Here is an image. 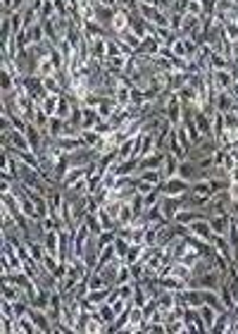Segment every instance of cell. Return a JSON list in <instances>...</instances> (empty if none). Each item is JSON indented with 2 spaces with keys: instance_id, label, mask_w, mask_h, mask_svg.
Returning <instances> with one entry per match:
<instances>
[{
  "instance_id": "94428289",
  "label": "cell",
  "mask_w": 238,
  "mask_h": 334,
  "mask_svg": "<svg viewBox=\"0 0 238 334\" xmlns=\"http://www.w3.org/2000/svg\"><path fill=\"white\" fill-rule=\"evenodd\" d=\"M153 189H157V186H153V184H148V181H143V179H138L136 177V191L138 194H150V191H153Z\"/></svg>"
},
{
  "instance_id": "836d02e7",
  "label": "cell",
  "mask_w": 238,
  "mask_h": 334,
  "mask_svg": "<svg viewBox=\"0 0 238 334\" xmlns=\"http://www.w3.org/2000/svg\"><path fill=\"white\" fill-rule=\"evenodd\" d=\"M138 179L148 181V184H153V186H160L164 181V174L160 172V170H141V172H136Z\"/></svg>"
},
{
  "instance_id": "681fc988",
  "label": "cell",
  "mask_w": 238,
  "mask_h": 334,
  "mask_svg": "<svg viewBox=\"0 0 238 334\" xmlns=\"http://www.w3.org/2000/svg\"><path fill=\"white\" fill-rule=\"evenodd\" d=\"M126 282H134V275H131V265L129 263H122V267H119V275H117L115 286L126 284Z\"/></svg>"
},
{
  "instance_id": "bcb514c9",
  "label": "cell",
  "mask_w": 238,
  "mask_h": 334,
  "mask_svg": "<svg viewBox=\"0 0 238 334\" xmlns=\"http://www.w3.org/2000/svg\"><path fill=\"white\" fill-rule=\"evenodd\" d=\"M41 267H43V263H38V260H34V258L29 256L27 260H24V272H27L29 277L31 279H36L38 277V272H41Z\"/></svg>"
},
{
  "instance_id": "ffe728a7",
  "label": "cell",
  "mask_w": 238,
  "mask_h": 334,
  "mask_svg": "<svg viewBox=\"0 0 238 334\" xmlns=\"http://www.w3.org/2000/svg\"><path fill=\"white\" fill-rule=\"evenodd\" d=\"M160 46L162 43L157 41V38H153V36H148V38H143L141 46H138V50L134 53V55H143V57H155L157 53H160Z\"/></svg>"
},
{
  "instance_id": "ba28073f",
  "label": "cell",
  "mask_w": 238,
  "mask_h": 334,
  "mask_svg": "<svg viewBox=\"0 0 238 334\" xmlns=\"http://www.w3.org/2000/svg\"><path fill=\"white\" fill-rule=\"evenodd\" d=\"M24 86H27L29 96L34 98L36 103H43V98L48 96L46 86H43V79L36 77V74H29V77H24Z\"/></svg>"
},
{
  "instance_id": "30bf717a",
  "label": "cell",
  "mask_w": 238,
  "mask_h": 334,
  "mask_svg": "<svg viewBox=\"0 0 238 334\" xmlns=\"http://www.w3.org/2000/svg\"><path fill=\"white\" fill-rule=\"evenodd\" d=\"M129 57L131 55H112V57H105L102 60V65H105V70H110L112 74H117V77H122V74H126V65H129Z\"/></svg>"
},
{
  "instance_id": "9c48e42d",
  "label": "cell",
  "mask_w": 238,
  "mask_h": 334,
  "mask_svg": "<svg viewBox=\"0 0 238 334\" xmlns=\"http://www.w3.org/2000/svg\"><path fill=\"white\" fill-rule=\"evenodd\" d=\"M131 24V12H126L124 7H117L115 10V17H112V24H110V34L112 36H119L122 31H126Z\"/></svg>"
},
{
  "instance_id": "52a82bcc",
  "label": "cell",
  "mask_w": 238,
  "mask_h": 334,
  "mask_svg": "<svg viewBox=\"0 0 238 334\" xmlns=\"http://www.w3.org/2000/svg\"><path fill=\"white\" fill-rule=\"evenodd\" d=\"M160 208H162L164 217L174 222V217L179 215V210L184 208V196L179 198V196H162V201H160Z\"/></svg>"
},
{
  "instance_id": "e0dca14e",
  "label": "cell",
  "mask_w": 238,
  "mask_h": 334,
  "mask_svg": "<svg viewBox=\"0 0 238 334\" xmlns=\"http://www.w3.org/2000/svg\"><path fill=\"white\" fill-rule=\"evenodd\" d=\"M5 146H12V148H17V151H31V143H29L27 134L19 132V129H12V132H10V136H7V141L3 143V148Z\"/></svg>"
},
{
  "instance_id": "7dc6e473",
  "label": "cell",
  "mask_w": 238,
  "mask_h": 334,
  "mask_svg": "<svg viewBox=\"0 0 238 334\" xmlns=\"http://www.w3.org/2000/svg\"><path fill=\"white\" fill-rule=\"evenodd\" d=\"M198 310H200V315H203V320L207 322V327L212 329V325H214V320H217V310H214V308L212 306H207V303H203V306L198 308Z\"/></svg>"
},
{
  "instance_id": "603a6c76",
  "label": "cell",
  "mask_w": 238,
  "mask_h": 334,
  "mask_svg": "<svg viewBox=\"0 0 238 334\" xmlns=\"http://www.w3.org/2000/svg\"><path fill=\"white\" fill-rule=\"evenodd\" d=\"M214 108L219 112H231L236 110V100H233V96L229 91H219L217 96H214Z\"/></svg>"
},
{
  "instance_id": "f907efd6",
  "label": "cell",
  "mask_w": 238,
  "mask_h": 334,
  "mask_svg": "<svg viewBox=\"0 0 238 334\" xmlns=\"http://www.w3.org/2000/svg\"><path fill=\"white\" fill-rule=\"evenodd\" d=\"M184 19H186L184 12H169V29H171V31H177V34H181V29H184Z\"/></svg>"
},
{
  "instance_id": "11a10c76",
  "label": "cell",
  "mask_w": 238,
  "mask_h": 334,
  "mask_svg": "<svg viewBox=\"0 0 238 334\" xmlns=\"http://www.w3.org/2000/svg\"><path fill=\"white\" fill-rule=\"evenodd\" d=\"M171 53H174V57H186V60H188V50H186V43H184V38H181V36L174 41Z\"/></svg>"
},
{
  "instance_id": "83f0119b",
  "label": "cell",
  "mask_w": 238,
  "mask_h": 334,
  "mask_svg": "<svg viewBox=\"0 0 238 334\" xmlns=\"http://www.w3.org/2000/svg\"><path fill=\"white\" fill-rule=\"evenodd\" d=\"M229 329H231V310H222V313L217 315V320H214V325H212L210 332L229 334Z\"/></svg>"
},
{
  "instance_id": "2e32d148",
  "label": "cell",
  "mask_w": 238,
  "mask_h": 334,
  "mask_svg": "<svg viewBox=\"0 0 238 334\" xmlns=\"http://www.w3.org/2000/svg\"><path fill=\"white\" fill-rule=\"evenodd\" d=\"M102 122L98 108H89V105H81V127L83 129H95V127Z\"/></svg>"
},
{
  "instance_id": "60d3db41",
  "label": "cell",
  "mask_w": 238,
  "mask_h": 334,
  "mask_svg": "<svg viewBox=\"0 0 238 334\" xmlns=\"http://www.w3.org/2000/svg\"><path fill=\"white\" fill-rule=\"evenodd\" d=\"M81 141L86 143V146H91V148H98V143L102 141V136L98 134V129H81Z\"/></svg>"
},
{
  "instance_id": "d4e9b609",
  "label": "cell",
  "mask_w": 238,
  "mask_h": 334,
  "mask_svg": "<svg viewBox=\"0 0 238 334\" xmlns=\"http://www.w3.org/2000/svg\"><path fill=\"white\" fill-rule=\"evenodd\" d=\"M91 57H93V60H100V62L107 57V36L91 38Z\"/></svg>"
},
{
  "instance_id": "7c38bea8",
  "label": "cell",
  "mask_w": 238,
  "mask_h": 334,
  "mask_svg": "<svg viewBox=\"0 0 238 334\" xmlns=\"http://www.w3.org/2000/svg\"><path fill=\"white\" fill-rule=\"evenodd\" d=\"M190 234L198 239H203V241H210L212 244V239H214V232H212L210 227V220H196V222H190Z\"/></svg>"
},
{
  "instance_id": "9f6ffc18",
  "label": "cell",
  "mask_w": 238,
  "mask_h": 334,
  "mask_svg": "<svg viewBox=\"0 0 238 334\" xmlns=\"http://www.w3.org/2000/svg\"><path fill=\"white\" fill-rule=\"evenodd\" d=\"M186 14L203 17V0H188V5H186Z\"/></svg>"
},
{
  "instance_id": "cb8c5ba5",
  "label": "cell",
  "mask_w": 238,
  "mask_h": 334,
  "mask_svg": "<svg viewBox=\"0 0 238 334\" xmlns=\"http://www.w3.org/2000/svg\"><path fill=\"white\" fill-rule=\"evenodd\" d=\"M212 246H214V251H217L219 256L229 258V260L233 263V246H231V241H229V237H219V234H214Z\"/></svg>"
},
{
  "instance_id": "7bdbcfd3",
  "label": "cell",
  "mask_w": 238,
  "mask_h": 334,
  "mask_svg": "<svg viewBox=\"0 0 238 334\" xmlns=\"http://www.w3.org/2000/svg\"><path fill=\"white\" fill-rule=\"evenodd\" d=\"M83 224L89 227V232L93 237H98L102 232V222H100V217H98V213H89V215L83 217Z\"/></svg>"
},
{
  "instance_id": "484cf974",
  "label": "cell",
  "mask_w": 238,
  "mask_h": 334,
  "mask_svg": "<svg viewBox=\"0 0 238 334\" xmlns=\"http://www.w3.org/2000/svg\"><path fill=\"white\" fill-rule=\"evenodd\" d=\"M203 291V301L207 303V306H212L217 313H222V310H226L224 308V301H222V296H219V289H200Z\"/></svg>"
},
{
  "instance_id": "1f68e13d",
  "label": "cell",
  "mask_w": 238,
  "mask_h": 334,
  "mask_svg": "<svg viewBox=\"0 0 238 334\" xmlns=\"http://www.w3.org/2000/svg\"><path fill=\"white\" fill-rule=\"evenodd\" d=\"M179 158L177 155H171V153H167L164 155V162H162V170H160V172L164 174V179H167V177H174V174H179Z\"/></svg>"
},
{
  "instance_id": "8fae6325",
  "label": "cell",
  "mask_w": 238,
  "mask_h": 334,
  "mask_svg": "<svg viewBox=\"0 0 238 334\" xmlns=\"http://www.w3.org/2000/svg\"><path fill=\"white\" fill-rule=\"evenodd\" d=\"M233 81H236V79L231 77L229 70H217V72L212 70V89L217 91V93L219 91H229L233 86Z\"/></svg>"
},
{
  "instance_id": "74e56055",
  "label": "cell",
  "mask_w": 238,
  "mask_h": 334,
  "mask_svg": "<svg viewBox=\"0 0 238 334\" xmlns=\"http://www.w3.org/2000/svg\"><path fill=\"white\" fill-rule=\"evenodd\" d=\"M219 296H222V301H224V308L226 310H233V306H236V299H233L231 294V286H229V282H222V286H219Z\"/></svg>"
},
{
  "instance_id": "4fadbf2b",
  "label": "cell",
  "mask_w": 238,
  "mask_h": 334,
  "mask_svg": "<svg viewBox=\"0 0 238 334\" xmlns=\"http://www.w3.org/2000/svg\"><path fill=\"white\" fill-rule=\"evenodd\" d=\"M231 222L233 217L226 213V215H212L210 217V227L214 234H219V237H226L229 234V229H231Z\"/></svg>"
},
{
  "instance_id": "f6af8a7d",
  "label": "cell",
  "mask_w": 238,
  "mask_h": 334,
  "mask_svg": "<svg viewBox=\"0 0 238 334\" xmlns=\"http://www.w3.org/2000/svg\"><path fill=\"white\" fill-rule=\"evenodd\" d=\"M143 251H145L143 244H131L129 253H126V258H124V263L134 265V263H138V260H143Z\"/></svg>"
},
{
  "instance_id": "e575fe53",
  "label": "cell",
  "mask_w": 238,
  "mask_h": 334,
  "mask_svg": "<svg viewBox=\"0 0 238 334\" xmlns=\"http://www.w3.org/2000/svg\"><path fill=\"white\" fill-rule=\"evenodd\" d=\"M134 208H131L129 201H124L122 210H119V217H117V227H129L131 222H134Z\"/></svg>"
},
{
  "instance_id": "6f0895ef",
  "label": "cell",
  "mask_w": 238,
  "mask_h": 334,
  "mask_svg": "<svg viewBox=\"0 0 238 334\" xmlns=\"http://www.w3.org/2000/svg\"><path fill=\"white\" fill-rule=\"evenodd\" d=\"M157 227L160 224H148L145 227V246H157Z\"/></svg>"
},
{
  "instance_id": "44dd1931",
  "label": "cell",
  "mask_w": 238,
  "mask_h": 334,
  "mask_svg": "<svg viewBox=\"0 0 238 334\" xmlns=\"http://www.w3.org/2000/svg\"><path fill=\"white\" fill-rule=\"evenodd\" d=\"M86 174H89V167H72V170H69V172L64 174V179H62L60 186L64 189V191H67V189L74 186L76 181H81L83 177H86Z\"/></svg>"
},
{
  "instance_id": "816d5d0a",
  "label": "cell",
  "mask_w": 238,
  "mask_h": 334,
  "mask_svg": "<svg viewBox=\"0 0 238 334\" xmlns=\"http://www.w3.org/2000/svg\"><path fill=\"white\" fill-rule=\"evenodd\" d=\"M129 248H131V241H129V239H122V237L115 239V251H117V258H119V260H124V258H126Z\"/></svg>"
},
{
  "instance_id": "5b68a950",
  "label": "cell",
  "mask_w": 238,
  "mask_h": 334,
  "mask_svg": "<svg viewBox=\"0 0 238 334\" xmlns=\"http://www.w3.org/2000/svg\"><path fill=\"white\" fill-rule=\"evenodd\" d=\"M164 119H167L171 127H179L184 122V103H181V98H179L177 93H171L169 103L164 108Z\"/></svg>"
},
{
  "instance_id": "db71d44e",
  "label": "cell",
  "mask_w": 238,
  "mask_h": 334,
  "mask_svg": "<svg viewBox=\"0 0 238 334\" xmlns=\"http://www.w3.org/2000/svg\"><path fill=\"white\" fill-rule=\"evenodd\" d=\"M19 332H27V334H41L38 332V327H36V322L29 318V315H24V318H19Z\"/></svg>"
},
{
  "instance_id": "91938a15",
  "label": "cell",
  "mask_w": 238,
  "mask_h": 334,
  "mask_svg": "<svg viewBox=\"0 0 238 334\" xmlns=\"http://www.w3.org/2000/svg\"><path fill=\"white\" fill-rule=\"evenodd\" d=\"M224 29H226L229 41H238V24H236V22H229V24H224Z\"/></svg>"
},
{
  "instance_id": "ab89813d",
  "label": "cell",
  "mask_w": 238,
  "mask_h": 334,
  "mask_svg": "<svg viewBox=\"0 0 238 334\" xmlns=\"http://www.w3.org/2000/svg\"><path fill=\"white\" fill-rule=\"evenodd\" d=\"M229 65H231V57H226L224 53H212L210 57V70H229Z\"/></svg>"
},
{
  "instance_id": "e7e4bbea",
  "label": "cell",
  "mask_w": 238,
  "mask_h": 334,
  "mask_svg": "<svg viewBox=\"0 0 238 334\" xmlns=\"http://www.w3.org/2000/svg\"><path fill=\"white\" fill-rule=\"evenodd\" d=\"M233 22H236V24H238V17H236V19H233Z\"/></svg>"
},
{
  "instance_id": "f5cc1de1",
  "label": "cell",
  "mask_w": 238,
  "mask_h": 334,
  "mask_svg": "<svg viewBox=\"0 0 238 334\" xmlns=\"http://www.w3.org/2000/svg\"><path fill=\"white\" fill-rule=\"evenodd\" d=\"M34 124L41 129V132H46L48 124H50V115H46V112L41 110V105L36 108V115H34Z\"/></svg>"
},
{
  "instance_id": "3957f363",
  "label": "cell",
  "mask_w": 238,
  "mask_h": 334,
  "mask_svg": "<svg viewBox=\"0 0 238 334\" xmlns=\"http://www.w3.org/2000/svg\"><path fill=\"white\" fill-rule=\"evenodd\" d=\"M100 251H102V246H100V241H98V237H93V234H91V239L86 241V246H83V253H81L83 263L89 265L91 272L98 270V263H100Z\"/></svg>"
},
{
  "instance_id": "ac0fdd59",
  "label": "cell",
  "mask_w": 238,
  "mask_h": 334,
  "mask_svg": "<svg viewBox=\"0 0 238 334\" xmlns=\"http://www.w3.org/2000/svg\"><path fill=\"white\" fill-rule=\"evenodd\" d=\"M122 263L124 260H119V258H115L112 263H107V265H100L98 270H100V275L105 277V282H107V286H115V282H117V275H119V267H122Z\"/></svg>"
},
{
  "instance_id": "c3c4849f",
  "label": "cell",
  "mask_w": 238,
  "mask_h": 334,
  "mask_svg": "<svg viewBox=\"0 0 238 334\" xmlns=\"http://www.w3.org/2000/svg\"><path fill=\"white\" fill-rule=\"evenodd\" d=\"M86 279H89V286L91 289H102V286H107V282H105V277L100 275V270H93L86 275Z\"/></svg>"
},
{
  "instance_id": "6125c7cd",
  "label": "cell",
  "mask_w": 238,
  "mask_h": 334,
  "mask_svg": "<svg viewBox=\"0 0 238 334\" xmlns=\"http://www.w3.org/2000/svg\"><path fill=\"white\" fill-rule=\"evenodd\" d=\"M231 181L233 184H238V167H233L231 170Z\"/></svg>"
},
{
  "instance_id": "d6986e66",
  "label": "cell",
  "mask_w": 238,
  "mask_h": 334,
  "mask_svg": "<svg viewBox=\"0 0 238 334\" xmlns=\"http://www.w3.org/2000/svg\"><path fill=\"white\" fill-rule=\"evenodd\" d=\"M0 299L5 301H19L24 299V289H21L19 284H14V282H3V286H0Z\"/></svg>"
},
{
  "instance_id": "8992f818",
  "label": "cell",
  "mask_w": 238,
  "mask_h": 334,
  "mask_svg": "<svg viewBox=\"0 0 238 334\" xmlns=\"http://www.w3.org/2000/svg\"><path fill=\"white\" fill-rule=\"evenodd\" d=\"M27 315L36 322V327H38V332H41V334H55V322L50 320L48 310L31 306V308H29V313H27Z\"/></svg>"
},
{
  "instance_id": "4dcf8cb0",
  "label": "cell",
  "mask_w": 238,
  "mask_h": 334,
  "mask_svg": "<svg viewBox=\"0 0 238 334\" xmlns=\"http://www.w3.org/2000/svg\"><path fill=\"white\" fill-rule=\"evenodd\" d=\"M53 74H57V67H55V62L50 60V55L41 57L38 60V65H36V77H53Z\"/></svg>"
},
{
  "instance_id": "d590c367",
  "label": "cell",
  "mask_w": 238,
  "mask_h": 334,
  "mask_svg": "<svg viewBox=\"0 0 238 334\" xmlns=\"http://www.w3.org/2000/svg\"><path fill=\"white\" fill-rule=\"evenodd\" d=\"M134 151H136V136L122 141L117 148V155H119V160H126V158H134Z\"/></svg>"
},
{
  "instance_id": "ee69618b",
  "label": "cell",
  "mask_w": 238,
  "mask_h": 334,
  "mask_svg": "<svg viewBox=\"0 0 238 334\" xmlns=\"http://www.w3.org/2000/svg\"><path fill=\"white\" fill-rule=\"evenodd\" d=\"M43 86H46L48 93H55V96H60V93H64V86L60 84V79L55 77H43Z\"/></svg>"
},
{
  "instance_id": "d6a6232c",
  "label": "cell",
  "mask_w": 238,
  "mask_h": 334,
  "mask_svg": "<svg viewBox=\"0 0 238 334\" xmlns=\"http://www.w3.org/2000/svg\"><path fill=\"white\" fill-rule=\"evenodd\" d=\"M117 108H119V103H117L115 98L110 96V98H102V100H100V105H98V112H100L102 119H110L117 112Z\"/></svg>"
},
{
  "instance_id": "7402d4cb",
  "label": "cell",
  "mask_w": 238,
  "mask_h": 334,
  "mask_svg": "<svg viewBox=\"0 0 238 334\" xmlns=\"http://www.w3.org/2000/svg\"><path fill=\"white\" fill-rule=\"evenodd\" d=\"M188 79H190L188 72H169V79H167V89L174 91V93H179V91L184 89V86H188Z\"/></svg>"
},
{
  "instance_id": "f1b7e54d",
  "label": "cell",
  "mask_w": 238,
  "mask_h": 334,
  "mask_svg": "<svg viewBox=\"0 0 238 334\" xmlns=\"http://www.w3.org/2000/svg\"><path fill=\"white\" fill-rule=\"evenodd\" d=\"M115 10L117 7H105V5H98L95 7V22L100 24L102 29L110 31V24H112V17H115Z\"/></svg>"
},
{
  "instance_id": "680465c9",
  "label": "cell",
  "mask_w": 238,
  "mask_h": 334,
  "mask_svg": "<svg viewBox=\"0 0 238 334\" xmlns=\"http://www.w3.org/2000/svg\"><path fill=\"white\" fill-rule=\"evenodd\" d=\"M55 5V14H60V17H69V3L67 0H53Z\"/></svg>"
},
{
  "instance_id": "4316f807",
  "label": "cell",
  "mask_w": 238,
  "mask_h": 334,
  "mask_svg": "<svg viewBox=\"0 0 238 334\" xmlns=\"http://www.w3.org/2000/svg\"><path fill=\"white\" fill-rule=\"evenodd\" d=\"M138 162H141V158H126V160H119L115 165V172L119 174V177H129V174H136L138 172Z\"/></svg>"
},
{
  "instance_id": "7a4b0ae2",
  "label": "cell",
  "mask_w": 238,
  "mask_h": 334,
  "mask_svg": "<svg viewBox=\"0 0 238 334\" xmlns=\"http://www.w3.org/2000/svg\"><path fill=\"white\" fill-rule=\"evenodd\" d=\"M160 191H162V196H186L190 191V181H186L184 177H179V174H174V177H167V179L160 184Z\"/></svg>"
},
{
  "instance_id": "f546056e",
  "label": "cell",
  "mask_w": 238,
  "mask_h": 334,
  "mask_svg": "<svg viewBox=\"0 0 238 334\" xmlns=\"http://www.w3.org/2000/svg\"><path fill=\"white\" fill-rule=\"evenodd\" d=\"M224 132H226V122H224V112H214V117H212V136L217 143H222L224 139Z\"/></svg>"
},
{
  "instance_id": "be15d7a7",
  "label": "cell",
  "mask_w": 238,
  "mask_h": 334,
  "mask_svg": "<svg viewBox=\"0 0 238 334\" xmlns=\"http://www.w3.org/2000/svg\"><path fill=\"white\" fill-rule=\"evenodd\" d=\"M138 3H148V5H155V0H138Z\"/></svg>"
},
{
  "instance_id": "8d00e7d4",
  "label": "cell",
  "mask_w": 238,
  "mask_h": 334,
  "mask_svg": "<svg viewBox=\"0 0 238 334\" xmlns=\"http://www.w3.org/2000/svg\"><path fill=\"white\" fill-rule=\"evenodd\" d=\"M62 96V93H60ZM60 96H55V93H48L46 98H43V103H38L41 105V110L46 112V115H50L53 117L55 112H57V103H60Z\"/></svg>"
},
{
  "instance_id": "f35d334b",
  "label": "cell",
  "mask_w": 238,
  "mask_h": 334,
  "mask_svg": "<svg viewBox=\"0 0 238 334\" xmlns=\"http://www.w3.org/2000/svg\"><path fill=\"white\" fill-rule=\"evenodd\" d=\"M98 315L102 318V322H105V325H112V322L117 320V313H115V308H112V303H110V301H105V303H100V306H98Z\"/></svg>"
},
{
  "instance_id": "5bb4252c",
  "label": "cell",
  "mask_w": 238,
  "mask_h": 334,
  "mask_svg": "<svg viewBox=\"0 0 238 334\" xmlns=\"http://www.w3.org/2000/svg\"><path fill=\"white\" fill-rule=\"evenodd\" d=\"M55 146L60 148L62 153H74V151L83 148L86 143L81 141V136H57V139H55Z\"/></svg>"
},
{
  "instance_id": "9a60e30c",
  "label": "cell",
  "mask_w": 238,
  "mask_h": 334,
  "mask_svg": "<svg viewBox=\"0 0 238 334\" xmlns=\"http://www.w3.org/2000/svg\"><path fill=\"white\" fill-rule=\"evenodd\" d=\"M164 155H167V151H155V153L141 158V162H138V172H141V170H162Z\"/></svg>"
},
{
  "instance_id": "277c9868",
  "label": "cell",
  "mask_w": 238,
  "mask_h": 334,
  "mask_svg": "<svg viewBox=\"0 0 238 334\" xmlns=\"http://www.w3.org/2000/svg\"><path fill=\"white\" fill-rule=\"evenodd\" d=\"M205 208L210 210V215H226V213L231 210V194H229V191H217V194H212L210 203H207Z\"/></svg>"
},
{
  "instance_id": "b9f144b4",
  "label": "cell",
  "mask_w": 238,
  "mask_h": 334,
  "mask_svg": "<svg viewBox=\"0 0 238 334\" xmlns=\"http://www.w3.org/2000/svg\"><path fill=\"white\" fill-rule=\"evenodd\" d=\"M145 220H148V224H164V222H169V220L164 217V213H162V208H160V205L145 210Z\"/></svg>"
},
{
  "instance_id": "6da1fadb",
  "label": "cell",
  "mask_w": 238,
  "mask_h": 334,
  "mask_svg": "<svg viewBox=\"0 0 238 334\" xmlns=\"http://www.w3.org/2000/svg\"><path fill=\"white\" fill-rule=\"evenodd\" d=\"M217 148H219V143L214 141V136H203L198 143L190 146V151H188L186 158H188V160H196V162H203L205 158H212Z\"/></svg>"
}]
</instances>
